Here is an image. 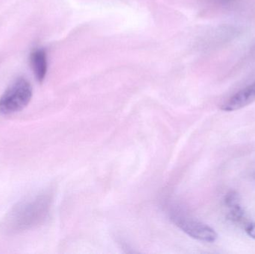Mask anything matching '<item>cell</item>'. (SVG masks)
<instances>
[{"instance_id":"obj_1","label":"cell","mask_w":255,"mask_h":254,"mask_svg":"<svg viewBox=\"0 0 255 254\" xmlns=\"http://www.w3.org/2000/svg\"><path fill=\"white\" fill-rule=\"evenodd\" d=\"M50 199L40 195L16 206L8 218L12 231H22L35 227L44 220L49 212Z\"/></svg>"},{"instance_id":"obj_2","label":"cell","mask_w":255,"mask_h":254,"mask_svg":"<svg viewBox=\"0 0 255 254\" xmlns=\"http://www.w3.org/2000/svg\"><path fill=\"white\" fill-rule=\"evenodd\" d=\"M31 96V84L24 78L16 79L0 98V113L7 116L20 111L28 105Z\"/></svg>"},{"instance_id":"obj_3","label":"cell","mask_w":255,"mask_h":254,"mask_svg":"<svg viewBox=\"0 0 255 254\" xmlns=\"http://www.w3.org/2000/svg\"><path fill=\"white\" fill-rule=\"evenodd\" d=\"M171 219L181 231L195 240L211 243L218 238V234L212 228L181 213L173 212Z\"/></svg>"},{"instance_id":"obj_4","label":"cell","mask_w":255,"mask_h":254,"mask_svg":"<svg viewBox=\"0 0 255 254\" xmlns=\"http://www.w3.org/2000/svg\"><path fill=\"white\" fill-rule=\"evenodd\" d=\"M255 101V82L244 86L226 100L221 110L232 112L247 107Z\"/></svg>"},{"instance_id":"obj_5","label":"cell","mask_w":255,"mask_h":254,"mask_svg":"<svg viewBox=\"0 0 255 254\" xmlns=\"http://www.w3.org/2000/svg\"><path fill=\"white\" fill-rule=\"evenodd\" d=\"M30 65L37 80L43 82L48 70L47 55L45 49H34L30 55Z\"/></svg>"},{"instance_id":"obj_6","label":"cell","mask_w":255,"mask_h":254,"mask_svg":"<svg viewBox=\"0 0 255 254\" xmlns=\"http://www.w3.org/2000/svg\"><path fill=\"white\" fill-rule=\"evenodd\" d=\"M204 1L209 7L216 10H223V11L235 10L241 2V0H204Z\"/></svg>"},{"instance_id":"obj_7","label":"cell","mask_w":255,"mask_h":254,"mask_svg":"<svg viewBox=\"0 0 255 254\" xmlns=\"http://www.w3.org/2000/svg\"><path fill=\"white\" fill-rule=\"evenodd\" d=\"M225 204L229 209L241 205V198L239 194L235 191H230L225 196Z\"/></svg>"},{"instance_id":"obj_8","label":"cell","mask_w":255,"mask_h":254,"mask_svg":"<svg viewBox=\"0 0 255 254\" xmlns=\"http://www.w3.org/2000/svg\"><path fill=\"white\" fill-rule=\"evenodd\" d=\"M244 215H245V212L241 205L237 206L230 209V212L228 215V219L233 222H240L244 219Z\"/></svg>"},{"instance_id":"obj_9","label":"cell","mask_w":255,"mask_h":254,"mask_svg":"<svg viewBox=\"0 0 255 254\" xmlns=\"http://www.w3.org/2000/svg\"><path fill=\"white\" fill-rule=\"evenodd\" d=\"M246 233L249 237L255 240V223H250L246 227Z\"/></svg>"},{"instance_id":"obj_10","label":"cell","mask_w":255,"mask_h":254,"mask_svg":"<svg viewBox=\"0 0 255 254\" xmlns=\"http://www.w3.org/2000/svg\"><path fill=\"white\" fill-rule=\"evenodd\" d=\"M250 54H251V56L255 57V47L253 48V49H252L251 52H250Z\"/></svg>"}]
</instances>
